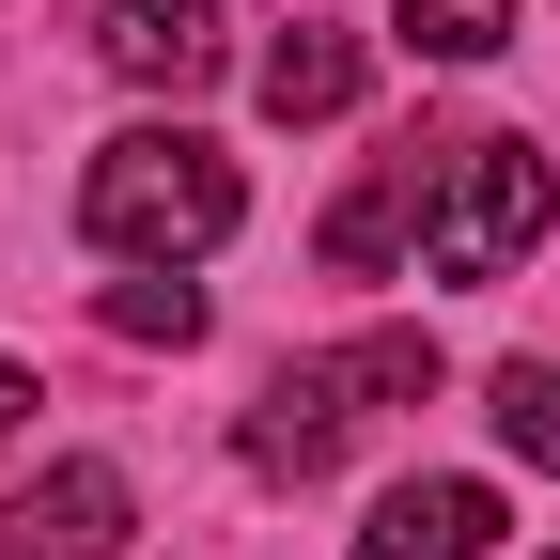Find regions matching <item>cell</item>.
<instances>
[{"label":"cell","mask_w":560,"mask_h":560,"mask_svg":"<svg viewBox=\"0 0 560 560\" xmlns=\"http://www.w3.org/2000/svg\"><path fill=\"white\" fill-rule=\"evenodd\" d=\"M249 219V187L219 140H187V125H125L94 140V172H79V234L125 249V265H187V249H219Z\"/></svg>","instance_id":"obj_1"},{"label":"cell","mask_w":560,"mask_h":560,"mask_svg":"<svg viewBox=\"0 0 560 560\" xmlns=\"http://www.w3.org/2000/svg\"><path fill=\"white\" fill-rule=\"evenodd\" d=\"M560 219V172L545 140H452L436 156V202H420V265L436 280H514Z\"/></svg>","instance_id":"obj_2"},{"label":"cell","mask_w":560,"mask_h":560,"mask_svg":"<svg viewBox=\"0 0 560 560\" xmlns=\"http://www.w3.org/2000/svg\"><path fill=\"white\" fill-rule=\"evenodd\" d=\"M342 436H359V374L312 359V374H265V405H249V436H234V452H249L265 482H312Z\"/></svg>","instance_id":"obj_3"},{"label":"cell","mask_w":560,"mask_h":560,"mask_svg":"<svg viewBox=\"0 0 560 560\" xmlns=\"http://www.w3.org/2000/svg\"><path fill=\"white\" fill-rule=\"evenodd\" d=\"M94 47L140 94H202L219 79V0H94Z\"/></svg>","instance_id":"obj_4"},{"label":"cell","mask_w":560,"mask_h":560,"mask_svg":"<svg viewBox=\"0 0 560 560\" xmlns=\"http://www.w3.org/2000/svg\"><path fill=\"white\" fill-rule=\"evenodd\" d=\"M499 545V499H482V482H389L374 499V529H359V560H482Z\"/></svg>","instance_id":"obj_5"},{"label":"cell","mask_w":560,"mask_h":560,"mask_svg":"<svg viewBox=\"0 0 560 560\" xmlns=\"http://www.w3.org/2000/svg\"><path fill=\"white\" fill-rule=\"evenodd\" d=\"M125 545V467L79 452V467H47L32 499H16V560H109Z\"/></svg>","instance_id":"obj_6"},{"label":"cell","mask_w":560,"mask_h":560,"mask_svg":"<svg viewBox=\"0 0 560 560\" xmlns=\"http://www.w3.org/2000/svg\"><path fill=\"white\" fill-rule=\"evenodd\" d=\"M249 94H265V125H327V109H359V32L296 16V32L249 62Z\"/></svg>","instance_id":"obj_7"},{"label":"cell","mask_w":560,"mask_h":560,"mask_svg":"<svg viewBox=\"0 0 560 560\" xmlns=\"http://www.w3.org/2000/svg\"><path fill=\"white\" fill-rule=\"evenodd\" d=\"M405 47L420 62H499L514 47V0H405Z\"/></svg>","instance_id":"obj_8"},{"label":"cell","mask_w":560,"mask_h":560,"mask_svg":"<svg viewBox=\"0 0 560 560\" xmlns=\"http://www.w3.org/2000/svg\"><path fill=\"white\" fill-rule=\"evenodd\" d=\"M499 452L560 482V374H545V359H514V374H499Z\"/></svg>","instance_id":"obj_9"},{"label":"cell","mask_w":560,"mask_h":560,"mask_svg":"<svg viewBox=\"0 0 560 560\" xmlns=\"http://www.w3.org/2000/svg\"><path fill=\"white\" fill-rule=\"evenodd\" d=\"M109 327L125 342H202V296L187 280H109Z\"/></svg>","instance_id":"obj_10"},{"label":"cell","mask_w":560,"mask_h":560,"mask_svg":"<svg viewBox=\"0 0 560 560\" xmlns=\"http://www.w3.org/2000/svg\"><path fill=\"white\" fill-rule=\"evenodd\" d=\"M16 420H32V374H16V359H0V436H16Z\"/></svg>","instance_id":"obj_11"}]
</instances>
